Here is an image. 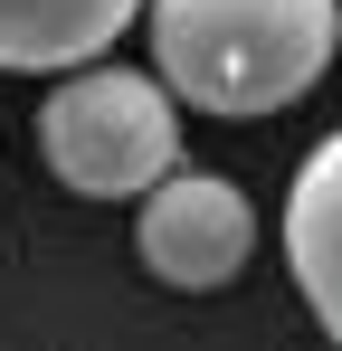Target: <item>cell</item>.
<instances>
[{
	"label": "cell",
	"mask_w": 342,
	"mask_h": 351,
	"mask_svg": "<svg viewBox=\"0 0 342 351\" xmlns=\"http://www.w3.org/2000/svg\"><path fill=\"white\" fill-rule=\"evenodd\" d=\"M143 19L162 86L219 123L304 105L342 48V0H143Z\"/></svg>",
	"instance_id": "obj_1"
},
{
	"label": "cell",
	"mask_w": 342,
	"mask_h": 351,
	"mask_svg": "<svg viewBox=\"0 0 342 351\" xmlns=\"http://www.w3.org/2000/svg\"><path fill=\"white\" fill-rule=\"evenodd\" d=\"M285 266H295V294L314 304V323L342 342V123L304 152V171L285 190Z\"/></svg>",
	"instance_id": "obj_4"
},
{
	"label": "cell",
	"mask_w": 342,
	"mask_h": 351,
	"mask_svg": "<svg viewBox=\"0 0 342 351\" xmlns=\"http://www.w3.org/2000/svg\"><path fill=\"white\" fill-rule=\"evenodd\" d=\"M143 0H0V76H67L105 58Z\"/></svg>",
	"instance_id": "obj_5"
},
{
	"label": "cell",
	"mask_w": 342,
	"mask_h": 351,
	"mask_svg": "<svg viewBox=\"0 0 342 351\" xmlns=\"http://www.w3.org/2000/svg\"><path fill=\"white\" fill-rule=\"evenodd\" d=\"M38 152H48V171L76 199H143L181 162V95L162 86V66L143 76V66L86 58L48 86Z\"/></svg>",
	"instance_id": "obj_2"
},
{
	"label": "cell",
	"mask_w": 342,
	"mask_h": 351,
	"mask_svg": "<svg viewBox=\"0 0 342 351\" xmlns=\"http://www.w3.org/2000/svg\"><path fill=\"white\" fill-rule=\"evenodd\" d=\"M133 247L143 266L162 276L171 294H219L247 276L257 256V199L219 171H181L171 162L152 190H143V219H133Z\"/></svg>",
	"instance_id": "obj_3"
}]
</instances>
